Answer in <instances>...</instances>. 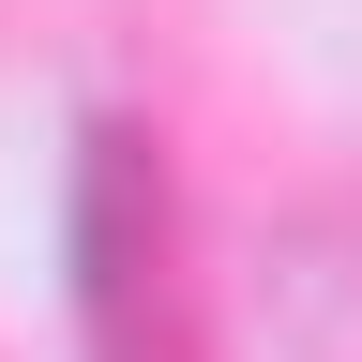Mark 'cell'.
Returning <instances> with one entry per match:
<instances>
[{
    "mask_svg": "<svg viewBox=\"0 0 362 362\" xmlns=\"http://www.w3.org/2000/svg\"><path fill=\"white\" fill-rule=\"evenodd\" d=\"M76 332H90V362H211L197 272H181V181L136 106L76 121Z\"/></svg>",
    "mask_w": 362,
    "mask_h": 362,
    "instance_id": "obj_1",
    "label": "cell"
}]
</instances>
